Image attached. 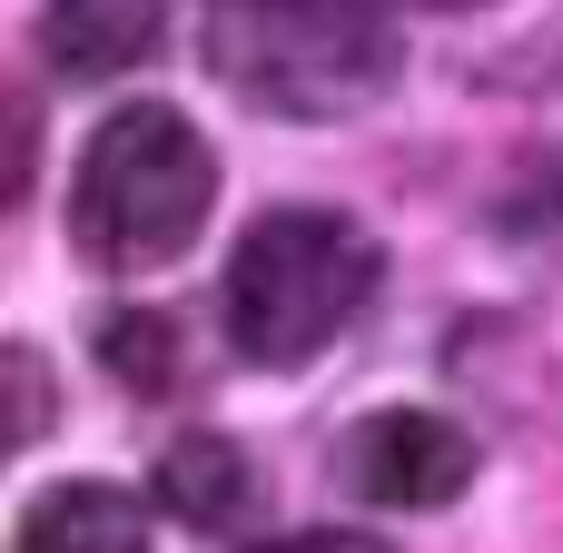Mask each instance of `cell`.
<instances>
[{
    "label": "cell",
    "instance_id": "cell-7",
    "mask_svg": "<svg viewBox=\"0 0 563 553\" xmlns=\"http://www.w3.org/2000/svg\"><path fill=\"white\" fill-rule=\"evenodd\" d=\"M148 495L178 515V524H198V534H228L247 505H257V465L228 445V435H168L158 445V475H148Z\"/></svg>",
    "mask_w": 563,
    "mask_h": 553
},
{
    "label": "cell",
    "instance_id": "cell-6",
    "mask_svg": "<svg viewBox=\"0 0 563 553\" xmlns=\"http://www.w3.org/2000/svg\"><path fill=\"white\" fill-rule=\"evenodd\" d=\"M10 553H148V505L129 485H99V475L49 485V495L20 505Z\"/></svg>",
    "mask_w": 563,
    "mask_h": 553
},
{
    "label": "cell",
    "instance_id": "cell-4",
    "mask_svg": "<svg viewBox=\"0 0 563 553\" xmlns=\"http://www.w3.org/2000/svg\"><path fill=\"white\" fill-rule=\"evenodd\" d=\"M346 495L356 505H386V515H426V505H455L475 485V435L455 416H426V406H386L346 435L336 455Z\"/></svg>",
    "mask_w": 563,
    "mask_h": 553
},
{
    "label": "cell",
    "instance_id": "cell-5",
    "mask_svg": "<svg viewBox=\"0 0 563 553\" xmlns=\"http://www.w3.org/2000/svg\"><path fill=\"white\" fill-rule=\"evenodd\" d=\"M168 40V0H49L40 10V59L49 79H129Z\"/></svg>",
    "mask_w": 563,
    "mask_h": 553
},
{
    "label": "cell",
    "instance_id": "cell-11",
    "mask_svg": "<svg viewBox=\"0 0 563 553\" xmlns=\"http://www.w3.org/2000/svg\"><path fill=\"white\" fill-rule=\"evenodd\" d=\"M416 10H485V0H416Z\"/></svg>",
    "mask_w": 563,
    "mask_h": 553
},
{
    "label": "cell",
    "instance_id": "cell-10",
    "mask_svg": "<svg viewBox=\"0 0 563 553\" xmlns=\"http://www.w3.org/2000/svg\"><path fill=\"white\" fill-rule=\"evenodd\" d=\"M257 553H396L386 534H356V524H317V534H277V544Z\"/></svg>",
    "mask_w": 563,
    "mask_h": 553
},
{
    "label": "cell",
    "instance_id": "cell-1",
    "mask_svg": "<svg viewBox=\"0 0 563 553\" xmlns=\"http://www.w3.org/2000/svg\"><path fill=\"white\" fill-rule=\"evenodd\" d=\"M396 69H406V40L376 0H218L208 10V79L287 129L366 119L396 89Z\"/></svg>",
    "mask_w": 563,
    "mask_h": 553
},
{
    "label": "cell",
    "instance_id": "cell-9",
    "mask_svg": "<svg viewBox=\"0 0 563 553\" xmlns=\"http://www.w3.org/2000/svg\"><path fill=\"white\" fill-rule=\"evenodd\" d=\"M10 445H40L49 435V376H40V346H10Z\"/></svg>",
    "mask_w": 563,
    "mask_h": 553
},
{
    "label": "cell",
    "instance_id": "cell-2",
    "mask_svg": "<svg viewBox=\"0 0 563 553\" xmlns=\"http://www.w3.org/2000/svg\"><path fill=\"white\" fill-rule=\"evenodd\" d=\"M208 198H218V158H208L198 119L168 109V99H129L79 148L69 247L89 267H109V277H148V267H168V257L198 247Z\"/></svg>",
    "mask_w": 563,
    "mask_h": 553
},
{
    "label": "cell",
    "instance_id": "cell-3",
    "mask_svg": "<svg viewBox=\"0 0 563 553\" xmlns=\"http://www.w3.org/2000/svg\"><path fill=\"white\" fill-rule=\"evenodd\" d=\"M366 297H376V237L356 218H336V208H267L238 237V257H228L218 317H228V346L247 366L287 376L317 346H336Z\"/></svg>",
    "mask_w": 563,
    "mask_h": 553
},
{
    "label": "cell",
    "instance_id": "cell-8",
    "mask_svg": "<svg viewBox=\"0 0 563 553\" xmlns=\"http://www.w3.org/2000/svg\"><path fill=\"white\" fill-rule=\"evenodd\" d=\"M99 356H109V376L129 386V396H168L188 366H178V317H148V307H129V317H109L99 327Z\"/></svg>",
    "mask_w": 563,
    "mask_h": 553
}]
</instances>
